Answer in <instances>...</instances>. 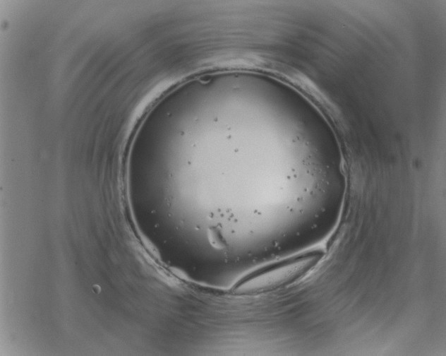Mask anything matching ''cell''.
Masks as SVG:
<instances>
[{"label":"cell","mask_w":446,"mask_h":356,"mask_svg":"<svg viewBox=\"0 0 446 356\" xmlns=\"http://www.w3.org/2000/svg\"><path fill=\"white\" fill-rule=\"evenodd\" d=\"M317 257L314 254L303 255L270 263L249 274L239 287L252 290H269L279 287L307 272Z\"/></svg>","instance_id":"cell-1"}]
</instances>
